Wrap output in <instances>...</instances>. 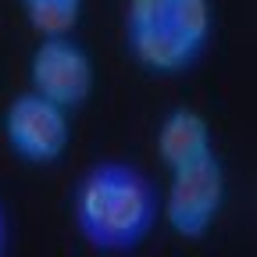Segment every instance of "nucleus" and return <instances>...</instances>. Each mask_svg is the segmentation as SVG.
I'll list each match as a JSON object with an SVG mask.
<instances>
[{
  "instance_id": "obj_1",
  "label": "nucleus",
  "mask_w": 257,
  "mask_h": 257,
  "mask_svg": "<svg viewBox=\"0 0 257 257\" xmlns=\"http://www.w3.org/2000/svg\"><path fill=\"white\" fill-rule=\"evenodd\" d=\"M68 214L79 239L100 257H128L161 225V186L125 157H100L72 186Z\"/></svg>"
},
{
  "instance_id": "obj_2",
  "label": "nucleus",
  "mask_w": 257,
  "mask_h": 257,
  "mask_svg": "<svg viewBox=\"0 0 257 257\" xmlns=\"http://www.w3.org/2000/svg\"><path fill=\"white\" fill-rule=\"evenodd\" d=\"M121 43L147 75L179 79L214 43V0H125Z\"/></svg>"
},
{
  "instance_id": "obj_3",
  "label": "nucleus",
  "mask_w": 257,
  "mask_h": 257,
  "mask_svg": "<svg viewBox=\"0 0 257 257\" xmlns=\"http://www.w3.org/2000/svg\"><path fill=\"white\" fill-rule=\"evenodd\" d=\"M229 197L225 161L214 154L193 161L186 168L168 172V186L161 189V221L189 243H200L214 232Z\"/></svg>"
},
{
  "instance_id": "obj_4",
  "label": "nucleus",
  "mask_w": 257,
  "mask_h": 257,
  "mask_svg": "<svg viewBox=\"0 0 257 257\" xmlns=\"http://www.w3.org/2000/svg\"><path fill=\"white\" fill-rule=\"evenodd\" d=\"M0 133L8 150L29 168H54L72 147V111L57 107L40 93H18L0 114Z\"/></svg>"
},
{
  "instance_id": "obj_5",
  "label": "nucleus",
  "mask_w": 257,
  "mask_h": 257,
  "mask_svg": "<svg viewBox=\"0 0 257 257\" xmlns=\"http://www.w3.org/2000/svg\"><path fill=\"white\" fill-rule=\"evenodd\" d=\"M29 89L54 100L64 111H82L96 89V64L93 54L68 36H43L29 54Z\"/></svg>"
},
{
  "instance_id": "obj_6",
  "label": "nucleus",
  "mask_w": 257,
  "mask_h": 257,
  "mask_svg": "<svg viewBox=\"0 0 257 257\" xmlns=\"http://www.w3.org/2000/svg\"><path fill=\"white\" fill-rule=\"evenodd\" d=\"M154 150H157V161L168 172L186 168L193 161L214 154V128L197 107H172L157 121Z\"/></svg>"
},
{
  "instance_id": "obj_7",
  "label": "nucleus",
  "mask_w": 257,
  "mask_h": 257,
  "mask_svg": "<svg viewBox=\"0 0 257 257\" xmlns=\"http://www.w3.org/2000/svg\"><path fill=\"white\" fill-rule=\"evenodd\" d=\"M25 22L36 36H68L82 18V0H29L22 4Z\"/></svg>"
},
{
  "instance_id": "obj_8",
  "label": "nucleus",
  "mask_w": 257,
  "mask_h": 257,
  "mask_svg": "<svg viewBox=\"0 0 257 257\" xmlns=\"http://www.w3.org/2000/svg\"><path fill=\"white\" fill-rule=\"evenodd\" d=\"M11 250V221H8V207L0 200V257H8Z\"/></svg>"
},
{
  "instance_id": "obj_9",
  "label": "nucleus",
  "mask_w": 257,
  "mask_h": 257,
  "mask_svg": "<svg viewBox=\"0 0 257 257\" xmlns=\"http://www.w3.org/2000/svg\"><path fill=\"white\" fill-rule=\"evenodd\" d=\"M22 4H29V0H22Z\"/></svg>"
}]
</instances>
